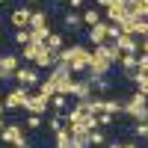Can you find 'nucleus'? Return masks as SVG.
<instances>
[{"instance_id": "9d476101", "label": "nucleus", "mask_w": 148, "mask_h": 148, "mask_svg": "<svg viewBox=\"0 0 148 148\" xmlns=\"http://www.w3.org/2000/svg\"><path fill=\"white\" fill-rule=\"evenodd\" d=\"M125 15H127V6H125V0H116L113 6H107V9H104V21H110V24H119Z\"/></svg>"}, {"instance_id": "2eb2a0df", "label": "nucleus", "mask_w": 148, "mask_h": 148, "mask_svg": "<svg viewBox=\"0 0 148 148\" xmlns=\"http://www.w3.org/2000/svg\"><path fill=\"white\" fill-rule=\"evenodd\" d=\"M95 51H98V53H104V56H107L113 65H116L119 59H121V51H119V45H116V42H104V45H98Z\"/></svg>"}, {"instance_id": "7c9ffc66", "label": "nucleus", "mask_w": 148, "mask_h": 148, "mask_svg": "<svg viewBox=\"0 0 148 148\" xmlns=\"http://www.w3.org/2000/svg\"><path fill=\"white\" fill-rule=\"evenodd\" d=\"M136 71L148 74V53H136Z\"/></svg>"}, {"instance_id": "a211bd4d", "label": "nucleus", "mask_w": 148, "mask_h": 148, "mask_svg": "<svg viewBox=\"0 0 148 148\" xmlns=\"http://www.w3.org/2000/svg\"><path fill=\"white\" fill-rule=\"evenodd\" d=\"M98 21H104V15H101V9H98V6L83 9V24H86V27H95Z\"/></svg>"}, {"instance_id": "ea45409f", "label": "nucleus", "mask_w": 148, "mask_h": 148, "mask_svg": "<svg viewBox=\"0 0 148 148\" xmlns=\"http://www.w3.org/2000/svg\"><path fill=\"white\" fill-rule=\"evenodd\" d=\"M3 127H6V119H3V116H0V130H3Z\"/></svg>"}, {"instance_id": "ddd939ff", "label": "nucleus", "mask_w": 148, "mask_h": 148, "mask_svg": "<svg viewBox=\"0 0 148 148\" xmlns=\"http://www.w3.org/2000/svg\"><path fill=\"white\" fill-rule=\"evenodd\" d=\"M30 15H33V12L27 9V6H18L15 12H12V27H15V30H24V27H30Z\"/></svg>"}, {"instance_id": "4c0bfd02", "label": "nucleus", "mask_w": 148, "mask_h": 148, "mask_svg": "<svg viewBox=\"0 0 148 148\" xmlns=\"http://www.w3.org/2000/svg\"><path fill=\"white\" fill-rule=\"evenodd\" d=\"M65 3H68L71 9H80V6H83V0H65Z\"/></svg>"}, {"instance_id": "4be33fe9", "label": "nucleus", "mask_w": 148, "mask_h": 148, "mask_svg": "<svg viewBox=\"0 0 148 148\" xmlns=\"http://www.w3.org/2000/svg\"><path fill=\"white\" fill-rule=\"evenodd\" d=\"M36 92H39V95H42V98H47V101H51V98H53V95H56V86H53V83H51V80H42V83H39V86H36Z\"/></svg>"}, {"instance_id": "e433bc0d", "label": "nucleus", "mask_w": 148, "mask_h": 148, "mask_svg": "<svg viewBox=\"0 0 148 148\" xmlns=\"http://www.w3.org/2000/svg\"><path fill=\"white\" fill-rule=\"evenodd\" d=\"M113 3H116V0H95L98 9H107V6H113Z\"/></svg>"}, {"instance_id": "6e6552de", "label": "nucleus", "mask_w": 148, "mask_h": 148, "mask_svg": "<svg viewBox=\"0 0 148 148\" xmlns=\"http://www.w3.org/2000/svg\"><path fill=\"white\" fill-rule=\"evenodd\" d=\"M92 95H95V86H92L89 77H86V80H74V89H71V98H74V101H89Z\"/></svg>"}, {"instance_id": "72a5a7b5", "label": "nucleus", "mask_w": 148, "mask_h": 148, "mask_svg": "<svg viewBox=\"0 0 148 148\" xmlns=\"http://www.w3.org/2000/svg\"><path fill=\"white\" fill-rule=\"evenodd\" d=\"M133 133H136L139 139H145V136H148V121H136V127H133Z\"/></svg>"}, {"instance_id": "58836bf2", "label": "nucleus", "mask_w": 148, "mask_h": 148, "mask_svg": "<svg viewBox=\"0 0 148 148\" xmlns=\"http://www.w3.org/2000/svg\"><path fill=\"white\" fill-rule=\"evenodd\" d=\"M0 116H6V104L3 101H0Z\"/></svg>"}, {"instance_id": "423d86ee", "label": "nucleus", "mask_w": 148, "mask_h": 148, "mask_svg": "<svg viewBox=\"0 0 148 148\" xmlns=\"http://www.w3.org/2000/svg\"><path fill=\"white\" fill-rule=\"evenodd\" d=\"M18 68H21V56L18 53H3L0 56V80H12Z\"/></svg>"}, {"instance_id": "393cba45", "label": "nucleus", "mask_w": 148, "mask_h": 148, "mask_svg": "<svg viewBox=\"0 0 148 148\" xmlns=\"http://www.w3.org/2000/svg\"><path fill=\"white\" fill-rule=\"evenodd\" d=\"M39 27H47V15L45 12H33L30 15V30H39Z\"/></svg>"}, {"instance_id": "5701e85b", "label": "nucleus", "mask_w": 148, "mask_h": 148, "mask_svg": "<svg viewBox=\"0 0 148 148\" xmlns=\"http://www.w3.org/2000/svg\"><path fill=\"white\" fill-rule=\"evenodd\" d=\"M65 30H83V15H74V12H68L65 15Z\"/></svg>"}, {"instance_id": "de8ad7c7", "label": "nucleus", "mask_w": 148, "mask_h": 148, "mask_svg": "<svg viewBox=\"0 0 148 148\" xmlns=\"http://www.w3.org/2000/svg\"><path fill=\"white\" fill-rule=\"evenodd\" d=\"M0 56H3V53H0Z\"/></svg>"}, {"instance_id": "b1692460", "label": "nucleus", "mask_w": 148, "mask_h": 148, "mask_svg": "<svg viewBox=\"0 0 148 148\" xmlns=\"http://www.w3.org/2000/svg\"><path fill=\"white\" fill-rule=\"evenodd\" d=\"M65 107H68V95H53L51 98V110L53 113H65Z\"/></svg>"}, {"instance_id": "0eeeda50", "label": "nucleus", "mask_w": 148, "mask_h": 148, "mask_svg": "<svg viewBox=\"0 0 148 148\" xmlns=\"http://www.w3.org/2000/svg\"><path fill=\"white\" fill-rule=\"evenodd\" d=\"M24 110H27V113H39V116H45L47 110H51V101H47V98H42L39 92H30V98H27V104H24Z\"/></svg>"}, {"instance_id": "aec40b11", "label": "nucleus", "mask_w": 148, "mask_h": 148, "mask_svg": "<svg viewBox=\"0 0 148 148\" xmlns=\"http://www.w3.org/2000/svg\"><path fill=\"white\" fill-rule=\"evenodd\" d=\"M121 107H125V101H119V98H104V113L121 116Z\"/></svg>"}, {"instance_id": "c03bdc74", "label": "nucleus", "mask_w": 148, "mask_h": 148, "mask_svg": "<svg viewBox=\"0 0 148 148\" xmlns=\"http://www.w3.org/2000/svg\"><path fill=\"white\" fill-rule=\"evenodd\" d=\"M21 148H30V145H21Z\"/></svg>"}, {"instance_id": "473e14b6", "label": "nucleus", "mask_w": 148, "mask_h": 148, "mask_svg": "<svg viewBox=\"0 0 148 148\" xmlns=\"http://www.w3.org/2000/svg\"><path fill=\"white\" fill-rule=\"evenodd\" d=\"M113 121H116V116H110V113H98V125H101V127H110Z\"/></svg>"}, {"instance_id": "cd10ccee", "label": "nucleus", "mask_w": 148, "mask_h": 148, "mask_svg": "<svg viewBox=\"0 0 148 148\" xmlns=\"http://www.w3.org/2000/svg\"><path fill=\"white\" fill-rule=\"evenodd\" d=\"M27 42H33V33H30V27L15 30V45H27Z\"/></svg>"}, {"instance_id": "6ab92c4d", "label": "nucleus", "mask_w": 148, "mask_h": 148, "mask_svg": "<svg viewBox=\"0 0 148 148\" xmlns=\"http://www.w3.org/2000/svg\"><path fill=\"white\" fill-rule=\"evenodd\" d=\"M42 45H45V42H27V45H21V56L27 59V62H33L36 53L42 51Z\"/></svg>"}, {"instance_id": "dca6fc26", "label": "nucleus", "mask_w": 148, "mask_h": 148, "mask_svg": "<svg viewBox=\"0 0 148 148\" xmlns=\"http://www.w3.org/2000/svg\"><path fill=\"white\" fill-rule=\"evenodd\" d=\"M107 142H110V136H107V130H104V127L89 130V148H107Z\"/></svg>"}, {"instance_id": "c85d7f7f", "label": "nucleus", "mask_w": 148, "mask_h": 148, "mask_svg": "<svg viewBox=\"0 0 148 148\" xmlns=\"http://www.w3.org/2000/svg\"><path fill=\"white\" fill-rule=\"evenodd\" d=\"M33 33V42H47V36H51V27H39V30H30Z\"/></svg>"}, {"instance_id": "c9c22d12", "label": "nucleus", "mask_w": 148, "mask_h": 148, "mask_svg": "<svg viewBox=\"0 0 148 148\" xmlns=\"http://www.w3.org/2000/svg\"><path fill=\"white\" fill-rule=\"evenodd\" d=\"M139 53H148V36H142V39H139Z\"/></svg>"}, {"instance_id": "a18cd8bd", "label": "nucleus", "mask_w": 148, "mask_h": 148, "mask_svg": "<svg viewBox=\"0 0 148 148\" xmlns=\"http://www.w3.org/2000/svg\"><path fill=\"white\" fill-rule=\"evenodd\" d=\"M9 148H15V145H9Z\"/></svg>"}, {"instance_id": "2f4dec72", "label": "nucleus", "mask_w": 148, "mask_h": 148, "mask_svg": "<svg viewBox=\"0 0 148 148\" xmlns=\"http://www.w3.org/2000/svg\"><path fill=\"white\" fill-rule=\"evenodd\" d=\"M83 125H86V130H95V127H101V125H98V116H92V113H86V116H83Z\"/></svg>"}, {"instance_id": "bb28decb", "label": "nucleus", "mask_w": 148, "mask_h": 148, "mask_svg": "<svg viewBox=\"0 0 148 148\" xmlns=\"http://www.w3.org/2000/svg\"><path fill=\"white\" fill-rule=\"evenodd\" d=\"M42 119L45 116H39V113H27V121H24V125H27L30 130H39L42 127Z\"/></svg>"}, {"instance_id": "7ed1b4c3", "label": "nucleus", "mask_w": 148, "mask_h": 148, "mask_svg": "<svg viewBox=\"0 0 148 148\" xmlns=\"http://www.w3.org/2000/svg\"><path fill=\"white\" fill-rule=\"evenodd\" d=\"M27 98H30V89L27 86H12V89L3 95V104H6V110H24V104H27Z\"/></svg>"}, {"instance_id": "a878e982", "label": "nucleus", "mask_w": 148, "mask_h": 148, "mask_svg": "<svg viewBox=\"0 0 148 148\" xmlns=\"http://www.w3.org/2000/svg\"><path fill=\"white\" fill-rule=\"evenodd\" d=\"M130 80L136 83V89H139V92H145V95H148V74L136 71V74H133V77H130Z\"/></svg>"}, {"instance_id": "37998d69", "label": "nucleus", "mask_w": 148, "mask_h": 148, "mask_svg": "<svg viewBox=\"0 0 148 148\" xmlns=\"http://www.w3.org/2000/svg\"><path fill=\"white\" fill-rule=\"evenodd\" d=\"M145 148H148V136H145Z\"/></svg>"}, {"instance_id": "4468645a", "label": "nucleus", "mask_w": 148, "mask_h": 148, "mask_svg": "<svg viewBox=\"0 0 148 148\" xmlns=\"http://www.w3.org/2000/svg\"><path fill=\"white\" fill-rule=\"evenodd\" d=\"M119 68H121V74L130 80L133 74H136V53H121V59H119Z\"/></svg>"}, {"instance_id": "c756f323", "label": "nucleus", "mask_w": 148, "mask_h": 148, "mask_svg": "<svg viewBox=\"0 0 148 148\" xmlns=\"http://www.w3.org/2000/svg\"><path fill=\"white\" fill-rule=\"evenodd\" d=\"M92 86H95V92H101V95H107V92H110V80H107V77L92 80Z\"/></svg>"}, {"instance_id": "f03ea898", "label": "nucleus", "mask_w": 148, "mask_h": 148, "mask_svg": "<svg viewBox=\"0 0 148 148\" xmlns=\"http://www.w3.org/2000/svg\"><path fill=\"white\" fill-rule=\"evenodd\" d=\"M113 71V62L104 56V53H98L92 51L89 53V68H86V74H89V80H98V77H107V74Z\"/></svg>"}, {"instance_id": "a19ab883", "label": "nucleus", "mask_w": 148, "mask_h": 148, "mask_svg": "<svg viewBox=\"0 0 148 148\" xmlns=\"http://www.w3.org/2000/svg\"><path fill=\"white\" fill-rule=\"evenodd\" d=\"M71 148H89V145H71Z\"/></svg>"}, {"instance_id": "f3484780", "label": "nucleus", "mask_w": 148, "mask_h": 148, "mask_svg": "<svg viewBox=\"0 0 148 148\" xmlns=\"http://www.w3.org/2000/svg\"><path fill=\"white\" fill-rule=\"evenodd\" d=\"M71 145H74V139H71V133L65 130V125L59 130H53V148H71Z\"/></svg>"}, {"instance_id": "20e7f679", "label": "nucleus", "mask_w": 148, "mask_h": 148, "mask_svg": "<svg viewBox=\"0 0 148 148\" xmlns=\"http://www.w3.org/2000/svg\"><path fill=\"white\" fill-rule=\"evenodd\" d=\"M12 80H15L18 86H27V89H36V86L42 83V74H39V68H36V65H21V68L15 71V77H12Z\"/></svg>"}, {"instance_id": "79ce46f5", "label": "nucleus", "mask_w": 148, "mask_h": 148, "mask_svg": "<svg viewBox=\"0 0 148 148\" xmlns=\"http://www.w3.org/2000/svg\"><path fill=\"white\" fill-rule=\"evenodd\" d=\"M139 3H145V6H148V0H139Z\"/></svg>"}, {"instance_id": "f257e3e1", "label": "nucleus", "mask_w": 148, "mask_h": 148, "mask_svg": "<svg viewBox=\"0 0 148 148\" xmlns=\"http://www.w3.org/2000/svg\"><path fill=\"white\" fill-rule=\"evenodd\" d=\"M89 47L86 45H71V47H62V51L56 53V59L59 62H68V68H71V74H83L86 68H89Z\"/></svg>"}, {"instance_id": "f8f14e48", "label": "nucleus", "mask_w": 148, "mask_h": 148, "mask_svg": "<svg viewBox=\"0 0 148 148\" xmlns=\"http://www.w3.org/2000/svg\"><path fill=\"white\" fill-rule=\"evenodd\" d=\"M86 39H89V45H104L107 42V21H98L95 27H89V33H86Z\"/></svg>"}, {"instance_id": "f704fd0d", "label": "nucleus", "mask_w": 148, "mask_h": 148, "mask_svg": "<svg viewBox=\"0 0 148 148\" xmlns=\"http://www.w3.org/2000/svg\"><path fill=\"white\" fill-rule=\"evenodd\" d=\"M107 148H139V142H116V139H110Z\"/></svg>"}, {"instance_id": "39448f33", "label": "nucleus", "mask_w": 148, "mask_h": 148, "mask_svg": "<svg viewBox=\"0 0 148 148\" xmlns=\"http://www.w3.org/2000/svg\"><path fill=\"white\" fill-rule=\"evenodd\" d=\"M0 142L21 148V145H27V133H24V127H21V125H6L3 130H0Z\"/></svg>"}, {"instance_id": "412c9836", "label": "nucleus", "mask_w": 148, "mask_h": 148, "mask_svg": "<svg viewBox=\"0 0 148 148\" xmlns=\"http://www.w3.org/2000/svg\"><path fill=\"white\" fill-rule=\"evenodd\" d=\"M45 45L51 47L53 53H59V51H62V47H65V39H62V36H59V33H51V36H47V42H45Z\"/></svg>"}, {"instance_id": "9b49d317", "label": "nucleus", "mask_w": 148, "mask_h": 148, "mask_svg": "<svg viewBox=\"0 0 148 148\" xmlns=\"http://www.w3.org/2000/svg\"><path fill=\"white\" fill-rule=\"evenodd\" d=\"M116 45H119L121 53H139V36H127V33H121L119 39H116Z\"/></svg>"}, {"instance_id": "1a4fd4ad", "label": "nucleus", "mask_w": 148, "mask_h": 148, "mask_svg": "<svg viewBox=\"0 0 148 148\" xmlns=\"http://www.w3.org/2000/svg\"><path fill=\"white\" fill-rule=\"evenodd\" d=\"M33 65H36V68H47V71H51V68L56 65V53H53V51H51V47H47V45H42V51L36 53Z\"/></svg>"}, {"instance_id": "49530a36", "label": "nucleus", "mask_w": 148, "mask_h": 148, "mask_svg": "<svg viewBox=\"0 0 148 148\" xmlns=\"http://www.w3.org/2000/svg\"><path fill=\"white\" fill-rule=\"evenodd\" d=\"M0 3H3V0H0Z\"/></svg>"}]
</instances>
